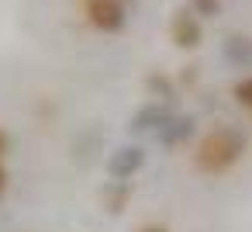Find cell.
<instances>
[{"mask_svg": "<svg viewBox=\"0 0 252 232\" xmlns=\"http://www.w3.org/2000/svg\"><path fill=\"white\" fill-rule=\"evenodd\" d=\"M4 191H7V170H4V163H0V197H4Z\"/></svg>", "mask_w": 252, "mask_h": 232, "instance_id": "cell-7", "label": "cell"}, {"mask_svg": "<svg viewBox=\"0 0 252 232\" xmlns=\"http://www.w3.org/2000/svg\"><path fill=\"white\" fill-rule=\"evenodd\" d=\"M245 153V139L235 128H214L207 132L197 146H193V166L207 177H221L228 173Z\"/></svg>", "mask_w": 252, "mask_h": 232, "instance_id": "cell-1", "label": "cell"}, {"mask_svg": "<svg viewBox=\"0 0 252 232\" xmlns=\"http://www.w3.org/2000/svg\"><path fill=\"white\" fill-rule=\"evenodd\" d=\"M83 18L97 28V32H121L125 28V18H128V11H125V4L121 0H83Z\"/></svg>", "mask_w": 252, "mask_h": 232, "instance_id": "cell-2", "label": "cell"}, {"mask_svg": "<svg viewBox=\"0 0 252 232\" xmlns=\"http://www.w3.org/2000/svg\"><path fill=\"white\" fill-rule=\"evenodd\" d=\"M193 11L197 14H214L218 11V0H193Z\"/></svg>", "mask_w": 252, "mask_h": 232, "instance_id": "cell-6", "label": "cell"}, {"mask_svg": "<svg viewBox=\"0 0 252 232\" xmlns=\"http://www.w3.org/2000/svg\"><path fill=\"white\" fill-rule=\"evenodd\" d=\"M4 153H7V132L0 128V159H4Z\"/></svg>", "mask_w": 252, "mask_h": 232, "instance_id": "cell-8", "label": "cell"}, {"mask_svg": "<svg viewBox=\"0 0 252 232\" xmlns=\"http://www.w3.org/2000/svg\"><path fill=\"white\" fill-rule=\"evenodd\" d=\"M169 35H173V42H176L180 49H197L200 39H204V28H200V21H197V11L180 7V11L173 14V21H169Z\"/></svg>", "mask_w": 252, "mask_h": 232, "instance_id": "cell-3", "label": "cell"}, {"mask_svg": "<svg viewBox=\"0 0 252 232\" xmlns=\"http://www.w3.org/2000/svg\"><path fill=\"white\" fill-rule=\"evenodd\" d=\"M142 149H121L114 159H111V173H118V177H128L135 166H142Z\"/></svg>", "mask_w": 252, "mask_h": 232, "instance_id": "cell-4", "label": "cell"}, {"mask_svg": "<svg viewBox=\"0 0 252 232\" xmlns=\"http://www.w3.org/2000/svg\"><path fill=\"white\" fill-rule=\"evenodd\" d=\"M235 97H238V104H242V108H249V111H252V77H245V80H238V83H235Z\"/></svg>", "mask_w": 252, "mask_h": 232, "instance_id": "cell-5", "label": "cell"}, {"mask_svg": "<svg viewBox=\"0 0 252 232\" xmlns=\"http://www.w3.org/2000/svg\"><path fill=\"white\" fill-rule=\"evenodd\" d=\"M138 232H169L166 225H145V229H138Z\"/></svg>", "mask_w": 252, "mask_h": 232, "instance_id": "cell-9", "label": "cell"}]
</instances>
